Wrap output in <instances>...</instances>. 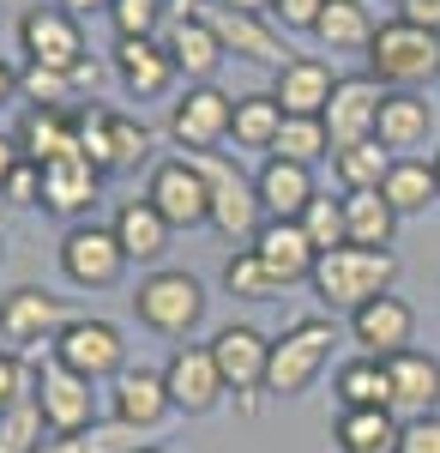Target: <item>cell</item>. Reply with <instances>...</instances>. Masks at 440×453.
<instances>
[{
  "instance_id": "1",
  "label": "cell",
  "mask_w": 440,
  "mask_h": 453,
  "mask_svg": "<svg viewBox=\"0 0 440 453\" xmlns=\"http://www.w3.org/2000/svg\"><path fill=\"white\" fill-rule=\"evenodd\" d=\"M362 55L386 91H422L429 79H440V31L410 25V19H380Z\"/></svg>"
},
{
  "instance_id": "28",
  "label": "cell",
  "mask_w": 440,
  "mask_h": 453,
  "mask_svg": "<svg viewBox=\"0 0 440 453\" xmlns=\"http://www.w3.org/2000/svg\"><path fill=\"white\" fill-rule=\"evenodd\" d=\"M109 230H115V242H121L127 260H163V248H170V218L151 200H127Z\"/></svg>"
},
{
  "instance_id": "50",
  "label": "cell",
  "mask_w": 440,
  "mask_h": 453,
  "mask_svg": "<svg viewBox=\"0 0 440 453\" xmlns=\"http://www.w3.org/2000/svg\"><path fill=\"white\" fill-rule=\"evenodd\" d=\"M55 6H67L72 19H79V12H115V0H55Z\"/></svg>"
},
{
  "instance_id": "38",
  "label": "cell",
  "mask_w": 440,
  "mask_h": 453,
  "mask_svg": "<svg viewBox=\"0 0 440 453\" xmlns=\"http://www.w3.org/2000/svg\"><path fill=\"white\" fill-rule=\"evenodd\" d=\"M224 290L241 296V303H271L284 284L266 273V260H260L254 248H236V254H230V266H224Z\"/></svg>"
},
{
  "instance_id": "19",
  "label": "cell",
  "mask_w": 440,
  "mask_h": 453,
  "mask_svg": "<svg viewBox=\"0 0 440 453\" xmlns=\"http://www.w3.org/2000/svg\"><path fill=\"white\" fill-rule=\"evenodd\" d=\"M205 25L217 31V42H224V55H241V61H260V67H284V61H290L284 36L271 31L266 19H254V12H230V6H211V12H205Z\"/></svg>"
},
{
  "instance_id": "36",
  "label": "cell",
  "mask_w": 440,
  "mask_h": 453,
  "mask_svg": "<svg viewBox=\"0 0 440 453\" xmlns=\"http://www.w3.org/2000/svg\"><path fill=\"white\" fill-rule=\"evenodd\" d=\"M271 157H284V164H302V170H314L320 157H332V134H326V121H320V115H284V127H277V145H271Z\"/></svg>"
},
{
  "instance_id": "13",
  "label": "cell",
  "mask_w": 440,
  "mask_h": 453,
  "mask_svg": "<svg viewBox=\"0 0 440 453\" xmlns=\"http://www.w3.org/2000/svg\"><path fill=\"white\" fill-rule=\"evenodd\" d=\"M97 381H85V375H72L61 363H49L42 375H36V405H42V423L55 429V435H85L91 423H97Z\"/></svg>"
},
{
  "instance_id": "15",
  "label": "cell",
  "mask_w": 440,
  "mask_h": 453,
  "mask_svg": "<svg viewBox=\"0 0 440 453\" xmlns=\"http://www.w3.org/2000/svg\"><path fill=\"white\" fill-rule=\"evenodd\" d=\"M386 381H392V418H435L440 405V357L429 350H398L386 357Z\"/></svg>"
},
{
  "instance_id": "37",
  "label": "cell",
  "mask_w": 440,
  "mask_h": 453,
  "mask_svg": "<svg viewBox=\"0 0 440 453\" xmlns=\"http://www.w3.org/2000/svg\"><path fill=\"white\" fill-rule=\"evenodd\" d=\"M296 224H302V236L314 242V254H332V248H350L344 200H332V194H314V200H307V211L296 218Z\"/></svg>"
},
{
  "instance_id": "42",
  "label": "cell",
  "mask_w": 440,
  "mask_h": 453,
  "mask_svg": "<svg viewBox=\"0 0 440 453\" xmlns=\"http://www.w3.org/2000/svg\"><path fill=\"white\" fill-rule=\"evenodd\" d=\"M163 6H170V0H115L109 25H115V36H157Z\"/></svg>"
},
{
  "instance_id": "56",
  "label": "cell",
  "mask_w": 440,
  "mask_h": 453,
  "mask_svg": "<svg viewBox=\"0 0 440 453\" xmlns=\"http://www.w3.org/2000/svg\"><path fill=\"white\" fill-rule=\"evenodd\" d=\"M0 260H6V242H0Z\"/></svg>"
},
{
  "instance_id": "33",
  "label": "cell",
  "mask_w": 440,
  "mask_h": 453,
  "mask_svg": "<svg viewBox=\"0 0 440 453\" xmlns=\"http://www.w3.org/2000/svg\"><path fill=\"white\" fill-rule=\"evenodd\" d=\"M344 224H350V248H392L398 236V211L380 194H344Z\"/></svg>"
},
{
  "instance_id": "8",
  "label": "cell",
  "mask_w": 440,
  "mask_h": 453,
  "mask_svg": "<svg viewBox=\"0 0 440 453\" xmlns=\"http://www.w3.org/2000/svg\"><path fill=\"white\" fill-rule=\"evenodd\" d=\"M61 273L79 290H109V284L127 273V254H121L109 224H72L67 242H61Z\"/></svg>"
},
{
  "instance_id": "44",
  "label": "cell",
  "mask_w": 440,
  "mask_h": 453,
  "mask_svg": "<svg viewBox=\"0 0 440 453\" xmlns=\"http://www.w3.org/2000/svg\"><path fill=\"white\" fill-rule=\"evenodd\" d=\"M25 399H36V369L19 350H0V411L6 405H25Z\"/></svg>"
},
{
  "instance_id": "55",
  "label": "cell",
  "mask_w": 440,
  "mask_h": 453,
  "mask_svg": "<svg viewBox=\"0 0 440 453\" xmlns=\"http://www.w3.org/2000/svg\"><path fill=\"white\" fill-rule=\"evenodd\" d=\"M139 453H163V448H139Z\"/></svg>"
},
{
  "instance_id": "3",
  "label": "cell",
  "mask_w": 440,
  "mask_h": 453,
  "mask_svg": "<svg viewBox=\"0 0 440 453\" xmlns=\"http://www.w3.org/2000/svg\"><path fill=\"white\" fill-rule=\"evenodd\" d=\"M392 279H398V254L392 248H332V254H320L307 284L320 290L326 309L356 314L374 296H392Z\"/></svg>"
},
{
  "instance_id": "30",
  "label": "cell",
  "mask_w": 440,
  "mask_h": 453,
  "mask_svg": "<svg viewBox=\"0 0 440 453\" xmlns=\"http://www.w3.org/2000/svg\"><path fill=\"white\" fill-rule=\"evenodd\" d=\"M338 399L344 411H392V381L380 357H350L338 369Z\"/></svg>"
},
{
  "instance_id": "26",
  "label": "cell",
  "mask_w": 440,
  "mask_h": 453,
  "mask_svg": "<svg viewBox=\"0 0 440 453\" xmlns=\"http://www.w3.org/2000/svg\"><path fill=\"white\" fill-rule=\"evenodd\" d=\"M102 194V175L72 151V157H55V164H42V206L61 211V218H79V211H91Z\"/></svg>"
},
{
  "instance_id": "39",
  "label": "cell",
  "mask_w": 440,
  "mask_h": 453,
  "mask_svg": "<svg viewBox=\"0 0 440 453\" xmlns=\"http://www.w3.org/2000/svg\"><path fill=\"white\" fill-rule=\"evenodd\" d=\"M79 85L72 73H49V67H25L19 73V97L31 109H79Z\"/></svg>"
},
{
  "instance_id": "18",
  "label": "cell",
  "mask_w": 440,
  "mask_h": 453,
  "mask_svg": "<svg viewBox=\"0 0 440 453\" xmlns=\"http://www.w3.org/2000/svg\"><path fill=\"white\" fill-rule=\"evenodd\" d=\"M350 333H356V345H362V357H398V350H410V333H416V314H410V303H398V296H374V303H362V309L350 314Z\"/></svg>"
},
{
  "instance_id": "27",
  "label": "cell",
  "mask_w": 440,
  "mask_h": 453,
  "mask_svg": "<svg viewBox=\"0 0 440 453\" xmlns=\"http://www.w3.org/2000/svg\"><path fill=\"white\" fill-rule=\"evenodd\" d=\"M254 188H260V206H266V218H302L307 200L320 194L314 188V170H302V164H284V157H266V170L254 175Z\"/></svg>"
},
{
  "instance_id": "23",
  "label": "cell",
  "mask_w": 440,
  "mask_h": 453,
  "mask_svg": "<svg viewBox=\"0 0 440 453\" xmlns=\"http://www.w3.org/2000/svg\"><path fill=\"white\" fill-rule=\"evenodd\" d=\"M115 73L133 97H163L175 85V61L157 36H115Z\"/></svg>"
},
{
  "instance_id": "2",
  "label": "cell",
  "mask_w": 440,
  "mask_h": 453,
  "mask_svg": "<svg viewBox=\"0 0 440 453\" xmlns=\"http://www.w3.org/2000/svg\"><path fill=\"white\" fill-rule=\"evenodd\" d=\"M181 157L205 175V194H211V230H217L224 242L254 248V236L266 230V206H260L254 175H241L224 151H181Z\"/></svg>"
},
{
  "instance_id": "10",
  "label": "cell",
  "mask_w": 440,
  "mask_h": 453,
  "mask_svg": "<svg viewBox=\"0 0 440 453\" xmlns=\"http://www.w3.org/2000/svg\"><path fill=\"white\" fill-rule=\"evenodd\" d=\"M67 326H72V314H67V303H61L55 290L19 284V290L0 296V333H6L12 345H55Z\"/></svg>"
},
{
  "instance_id": "53",
  "label": "cell",
  "mask_w": 440,
  "mask_h": 453,
  "mask_svg": "<svg viewBox=\"0 0 440 453\" xmlns=\"http://www.w3.org/2000/svg\"><path fill=\"white\" fill-rule=\"evenodd\" d=\"M200 6H205V0H170V12H175V19H181V12H200Z\"/></svg>"
},
{
  "instance_id": "45",
  "label": "cell",
  "mask_w": 440,
  "mask_h": 453,
  "mask_svg": "<svg viewBox=\"0 0 440 453\" xmlns=\"http://www.w3.org/2000/svg\"><path fill=\"white\" fill-rule=\"evenodd\" d=\"M0 194H6L12 206H42V164H25V157H19V170L0 181Z\"/></svg>"
},
{
  "instance_id": "48",
  "label": "cell",
  "mask_w": 440,
  "mask_h": 453,
  "mask_svg": "<svg viewBox=\"0 0 440 453\" xmlns=\"http://www.w3.org/2000/svg\"><path fill=\"white\" fill-rule=\"evenodd\" d=\"M405 12L398 19H410V25H429V31H440V0H398Z\"/></svg>"
},
{
  "instance_id": "21",
  "label": "cell",
  "mask_w": 440,
  "mask_h": 453,
  "mask_svg": "<svg viewBox=\"0 0 440 453\" xmlns=\"http://www.w3.org/2000/svg\"><path fill=\"white\" fill-rule=\"evenodd\" d=\"M157 42L170 49L175 73H187L193 85H211V73H217V61H224V42H217V31L205 25V12H181V19H170Z\"/></svg>"
},
{
  "instance_id": "47",
  "label": "cell",
  "mask_w": 440,
  "mask_h": 453,
  "mask_svg": "<svg viewBox=\"0 0 440 453\" xmlns=\"http://www.w3.org/2000/svg\"><path fill=\"white\" fill-rule=\"evenodd\" d=\"M320 12H326V0H277V6H271V19H277L284 31H314Z\"/></svg>"
},
{
  "instance_id": "16",
  "label": "cell",
  "mask_w": 440,
  "mask_h": 453,
  "mask_svg": "<svg viewBox=\"0 0 440 453\" xmlns=\"http://www.w3.org/2000/svg\"><path fill=\"white\" fill-rule=\"evenodd\" d=\"M163 387H170L175 411H187V418H200V411H211L230 387H224V375H217V363H211V345H181L170 357V369H163Z\"/></svg>"
},
{
  "instance_id": "40",
  "label": "cell",
  "mask_w": 440,
  "mask_h": 453,
  "mask_svg": "<svg viewBox=\"0 0 440 453\" xmlns=\"http://www.w3.org/2000/svg\"><path fill=\"white\" fill-rule=\"evenodd\" d=\"M145 157H151V127L133 121V115H115V109H109V175L139 170Z\"/></svg>"
},
{
  "instance_id": "51",
  "label": "cell",
  "mask_w": 440,
  "mask_h": 453,
  "mask_svg": "<svg viewBox=\"0 0 440 453\" xmlns=\"http://www.w3.org/2000/svg\"><path fill=\"white\" fill-rule=\"evenodd\" d=\"M217 6H230V12H254V19H266L277 0H217Z\"/></svg>"
},
{
  "instance_id": "46",
  "label": "cell",
  "mask_w": 440,
  "mask_h": 453,
  "mask_svg": "<svg viewBox=\"0 0 440 453\" xmlns=\"http://www.w3.org/2000/svg\"><path fill=\"white\" fill-rule=\"evenodd\" d=\"M398 453H440V411L398 423Z\"/></svg>"
},
{
  "instance_id": "14",
  "label": "cell",
  "mask_w": 440,
  "mask_h": 453,
  "mask_svg": "<svg viewBox=\"0 0 440 453\" xmlns=\"http://www.w3.org/2000/svg\"><path fill=\"white\" fill-rule=\"evenodd\" d=\"M211 363H217V375L224 387H236V393H260L266 387V363H271V339L260 326H247V320H230L217 339H211Z\"/></svg>"
},
{
  "instance_id": "49",
  "label": "cell",
  "mask_w": 440,
  "mask_h": 453,
  "mask_svg": "<svg viewBox=\"0 0 440 453\" xmlns=\"http://www.w3.org/2000/svg\"><path fill=\"white\" fill-rule=\"evenodd\" d=\"M19 170V145H12V134H0V181Z\"/></svg>"
},
{
  "instance_id": "31",
  "label": "cell",
  "mask_w": 440,
  "mask_h": 453,
  "mask_svg": "<svg viewBox=\"0 0 440 453\" xmlns=\"http://www.w3.org/2000/svg\"><path fill=\"white\" fill-rule=\"evenodd\" d=\"M332 441H338V453H398V418L392 411H338Z\"/></svg>"
},
{
  "instance_id": "34",
  "label": "cell",
  "mask_w": 440,
  "mask_h": 453,
  "mask_svg": "<svg viewBox=\"0 0 440 453\" xmlns=\"http://www.w3.org/2000/svg\"><path fill=\"white\" fill-rule=\"evenodd\" d=\"M386 170H392V151H386L380 140H362V145L332 151V175L344 181V194H380Z\"/></svg>"
},
{
  "instance_id": "22",
  "label": "cell",
  "mask_w": 440,
  "mask_h": 453,
  "mask_svg": "<svg viewBox=\"0 0 440 453\" xmlns=\"http://www.w3.org/2000/svg\"><path fill=\"white\" fill-rule=\"evenodd\" d=\"M175 411L170 387H163V375L157 369H121L115 375V423L121 429H157V423Z\"/></svg>"
},
{
  "instance_id": "54",
  "label": "cell",
  "mask_w": 440,
  "mask_h": 453,
  "mask_svg": "<svg viewBox=\"0 0 440 453\" xmlns=\"http://www.w3.org/2000/svg\"><path fill=\"white\" fill-rule=\"evenodd\" d=\"M435 181H440V151H435Z\"/></svg>"
},
{
  "instance_id": "17",
  "label": "cell",
  "mask_w": 440,
  "mask_h": 453,
  "mask_svg": "<svg viewBox=\"0 0 440 453\" xmlns=\"http://www.w3.org/2000/svg\"><path fill=\"white\" fill-rule=\"evenodd\" d=\"M12 145L25 164H55V157H72L79 151V109H31L19 115L12 127Z\"/></svg>"
},
{
  "instance_id": "41",
  "label": "cell",
  "mask_w": 440,
  "mask_h": 453,
  "mask_svg": "<svg viewBox=\"0 0 440 453\" xmlns=\"http://www.w3.org/2000/svg\"><path fill=\"white\" fill-rule=\"evenodd\" d=\"M42 405L25 399V405H6L0 411V453H42Z\"/></svg>"
},
{
  "instance_id": "12",
  "label": "cell",
  "mask_w": 440,
  "mask_h": 453,
  "mask_svg": "<svg viewBox=\"0 0 440 453\" xmlns=\"http://www.w3.org/2000/svg\"><path fill=\"white\" fill-rule=\"evenodd\" d=\"M380 104H386V85H380L374 73L338 79L332 104H326V115H320V121H326V134H332V151L374 140V121H380Z\"/></svg>"
},
{
  "instance_id": "29",
  "label": "cell",
  "mask_w": 440,
  "mask_h": 453,
  "mask_svg": "<svg viewBox=\"0 0 440 453\" xmlns=\"http://www.w3.org/2000/svg\"><path fill=\"white\" fill-rule=\"evenodd\" d=\"M380 200L410 218V211H429L440 200V181H435V164H422V157H392V170L380 181Z\"/></svg>"
},
{
  "instance_id": "52",
  "label": "cell",
  "mask_w": 440,
  "mask_h": 453,
  "mask_svg": "<svg viewBox=\"0 0 440 453\" xmlns=\"http://www.w3.org/2000/svg\"><path fill=\"white\" fill-rule=\"evenodd\" d=\"M12 97H19V67L0 61V104H12Z\"/></svg>"
},
{
  "instance_id": "9",
  "label": "cell",
  "mask_w": 440,
  "mask_h": 453,
  "mask_svg": "<svg viewBox=\"0 0 440 453\" xmlns=\"http://www.w3.org/2000/svg\"><path fill=\"white\" fill-rule=\"evenodd\" d=\"M145 200L170 218V230H193V224H211V194H205V175L187 164V157H163L151 181H145Z\"/></svg>"
},
{
  "instance_id": "7",
  "label": "cell",
  "mask_w": 440,
  "mask_h": 453,
  "mask_svg": "<svg viewBox=\"0 0 440 453\" xmlns=\"http://www.w3.org/2000/svg\"><path fill=\"white\" fill-rule=\"evenodd\" d=\"M55 363L85 375V381H109L127 369V345H121V326H109L97 314H72V326L55 339Z\"/></svg>"
},
{
  "instance_id": "24",
  "label": "cell",
  "mask_w": 440,
  "mask_h": 453,
  "mask_svg": "<svg viewBox=\"0 0 440 453\" xmlns=\"http://www.w3.org/2000/svg\"><path fill=\"white\" fill-rule=\"evenodd\" d=\"M254 254L266 260V273H271L277 284L314 279V266H320V254H314V242L302 236V224H290V218H266V230L254 236Z\"/></svg>"
},
{
  "instance_id": "32",
  "label": "cell",
  "mask_w": 440,
  "mask_h": 453,
  "mask_svg": "<svg viewBox=\"0 0 440 453\" xmlns=\"http://www.w3.org/2000/svg\"><path fill=\"white\" fill-rule=\"evenodd\" d=\"M374 25H380V19L368 12V0H326V12H320L314 36H320L326 49H368Z\"/></svg>"
},
{
  "instance_id": "25",
  "label": "cell",
  "mask_w": 440,
  "mask_h": 453,
  "mask_svg": "<svg viewBox=\"0 0 440 453\" xmlns=\"http://www.w3.org/2000/svg\"><path fill=\"white\" fill-rule=\"evenodd\" d=\"M435 134V109L422 91H386V104H380V121H374V140L386 145V151H416V145H429Z\"/></svg>"
},
{
  "instance_id": "4",
  "label": "cell",
  "mask_w": 440,
  "mask_h": 453,
  "mask_svg": "<svg viewBox=\"0 0 440 453\" xmlns=\"http://www.w3.org/2000/svg\"><path fill=\"white\" fill-rule=\"evenodd\" d=\"M19 42L31 55V67H49V73H72V79H97L91 55H85V31L67 6H31L19 19Z\"/></svg>"
},
{
  "instance_id": "11",
  "label": "cell",
  "mask_w": 440,
  "mask_h": 453,
  "mask_svg": "<svg viewBox=\"0 0 440 453\" xmlns=\"http://www.w3.org/2000/svg\"><path fill=\"white\" fill-rule=\"evenodd\" d=\"M230 121H236V97H224L217 85H193L170 109V140L181 151H217L230 140Z\"/></svg>"
},
{
  "instance_id": "43",
  "label": "cell",
  "mask_w": 440,
  "mask_h": 453,
  "mask_svg": "<svg viewBox=\"0 0 440 453\" xmlns=\"http://www.w3.org/2000/svg\"><path fill=\"white\" fill-rule=\"evenodd\" d=\"M79 157L109 175V109H79Z\"/></svg>"
},
{
  "instance_id": "35",
  "label": "cell",
  "mask_w": 440,
  "mask_h": 453,
  "mask_svg": "<svg viewBox=\"0 0 440 453\" xmlns=\"http://www.w3.org/2000/svg\"><path fill=\"white\" fill-rule=\"evenodd\" d=\"M277 127H284V109L271 91H254V97H236V121H230V140L247 145V151H271L277 145Z\"/></svg>"
},
{
  "instance_id": "5",
  "label": "cell",
  "mask_w": 440,
  "mask_h": 453,
  "mask_svg": "<svg viewBox=\"0 0 440 453\" xmlns=\"http://www.w3.org/2000/svg\"><path fill=\"white\" fill-rule=\"evenodd\" d=\"M338 345V333H332V320H296V326H284V339H271V363H266V393L277 399H296L320 369H326V357Z\"/></svg>"
},
{
  "instance_id": "20",
  "label": "cell",
  "mask_w": 440,
  "mask_h": 453,
  "mask_svg": "<svg viewBox=\"0 0 440 453\" xmlns=\"http://www.w3.org/2000/svg\"><path fill=\"white\" fill-rule=\"evenodd\" d=\"M332 91H338V79H332V67L320 55H290L277 67V85H271V97H277L284 115H326Z\"/></svg>"
},
{
  "instance_id": "6",
  "label": "cell",
  "mask_w": 440,
  "mask_h": 453,
  "mask_svg": "<svg viewBox=\"0 0 440 453\" xmlns=\"http://www.w3.org/2000/svg\"><path fill=\"white\" fill-rule=\"evenodd\" d=\"M133 314L151 326V333H170L181 339L193 320L205 314V290L193 273H175V266H157V273H145L133 290Z\"/></svg>"
}]
</instances>
